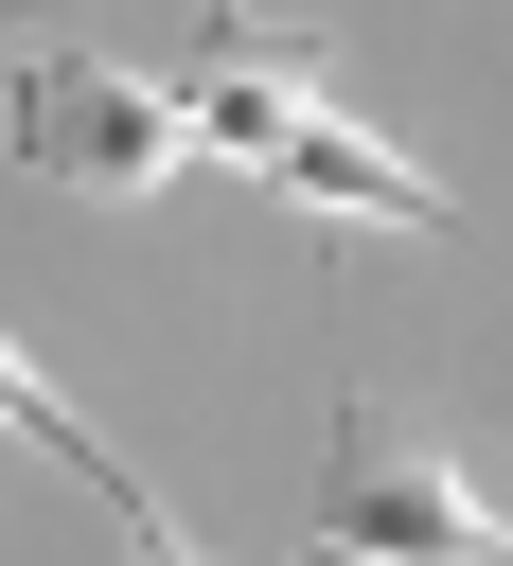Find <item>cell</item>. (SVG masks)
<instances>
[{
	"label": "cell",
	"mask_w": 513,
	"mask_h": 566,
	"mask_svg": "<svg viewBox=\"0 0 513 566\" xmlns=\"http://www.w3.org/2000/svg\"><path fill=\"white\" fill-rule=\"evenodd\" d=\"M301 566H371V548H301Z\"/></svg>",
	"instance_id": "cell-5"
},
{
	"label": "cell",
	"mask_w": 513,
	"mask_h": 566,
	"mask_svg": "<svg viewBox=\"0 0 513 566\" xmlns=\"http://www.w3.org/2000/svg\"><path fill=\"white\" fill-rule=\"evenodd\" d=\"M177 106H195L230 159H265L301 212H336V230H354V212H371V230H442V177L389 159L371 124H336V106H318V53H301L283 18H265V35H212V53L177 71Z\"/></svg>",
	"instance_id": "cell-1"
},
{
	"label": "cell",
	"mask_w": 513,
	"mask_h": 566,
	"mask_svg": "<svg viewBox=\"0 0 513 566\" xmlns=\"http://www.w3.org/2000/svg\"><path fill=\"white\" fill-rule=\"evenodd\" d=\"M0 389H18V424H35V460H53V478H88V495H106V531H124L142 566H195V548H177V513H159V495H142V478H124V460H106V442H88L71 407H53V371H0Z\"/></svg>",
	"instance_id": "cell-4"
},
{
	"label": "cell",
	"mask_w": 513,
	"mask_h": 566,
	"mask_svg": "<svg viewBox=\"0 0 513 566\" xmlns=\"http://www.w3.org/2000/svg\"><path fill=\"white\" fill-rule=\"evenodd\" d=\"M177 88H142V71H106V53H35L18 71V142H35V177H71V195H142L159 159H177Z\"/></svg>",
	"instance_id": "cell-3"
},
{
	"label": "cell",
	"mask_w": 513,
	"mask_h": 566,
	"mask_svg": "<svg viewBox=\"0 0 513 566\" xmlns=\"http://www.w3.org/2000/svg\"><path fill=\"white\" fill-rule=\"evenodd\" d=\"M318 548H371V566H513V531L442 478V442L407 407H336V460H318Z\"/></svg>",
	"instance_id": "cell-2"
}]
</instances>
